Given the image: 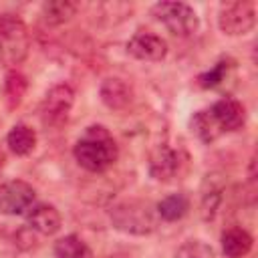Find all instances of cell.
Segmentation results:
<instances>
[{
    "label": "cell",
    "instance_id": "cell-1",
    "mask_svg": "<svg viewBox=\"0 0 258 258\" xmlns=\"http://www.w3.org/2000/svg\"><path fill=\"white\" fill-rule=\"evenodd\" d=\"M73 153L81 167L93 173H101L117 161L119 147L103 125H91L75 143Z\"/></svg>",
    "mask_w": 258,
    "mask_h": 258
},
{
    "label": "cell",
    "instance_id": "cell-2",
    "mask_svg": "<svg viewBox=\"0 0 258 258\" xmlns=\"http://www.w3.org/2000/svg\"><path fill=\"white\" fill-rule=\"evenodd\" d=\"M111 222L117 230L143 236L155 230L157 226V210L143 200H127L117 204L111 210Z\"/></svg>",
    "mask_w": 258,
    "mask_h": 258
},
{
    "label": "cell",
    "instance_id": "cell-3",
    "mask_svg": "<svg viewBox=\"0 0 258 258\" xmlns=\"http://www.w3.org/2000/svg\"><path fill=\"white\" fill-rule=\"evenodd\" d=\"M30 48L28 28L16 14L0 12V60L6 67L20 64Z\"/></svg>",
    "mask_w": 258,
    "mask_h": 258
},
{
    "label": "cell",
    "instance_id": "cell-4",
    "mask_svg": "<svg viewBox=\"0 0 258 258\" xmlns=\"http://www.w3.org/2000/svg\"><path fill=\"white\" fill-rule=\"evenodd\" d=\"M256 24V4L252 0H230L218 8V26L228 36L248 34Z\"/></svg>",
    "mask_w": 258,
    "mask_h": 258
},
{
    "label": "cell",
    "instance_id": "cell-5",
    "mask_svg": "<svg viewBox=\"0 0 258 258\" xmlns=\"http://www.w3.org/2000/svg\"><path fill=\"white\" fill-rule=\"evenodd\" d=\"M151 14L175 36H191L200 26L196 10L185 2H157Z\"/></svg>",
    "mask_w": 258,
    "mask_h": 258
},
{
    "label": "cell",
    "instance_id": "cell-6",
    "mask_svg": "<svg viewBox=\"0 0 258 258\" xmlns=\"http://www.w3.org/2000/svg\"><path fill=\"white\" fill-rule=\"evenodd\" d=\"M75 103V93L69 85H54L42 99L40 105V119L46 127L58 129L67 123L71 109Z\"/></svg>",
    "mask_w": 258,
    "mask_h": 258
},
{
    "label": "cell",
    "instance_id": "cell-7",
    "mask_svg": "<svg viewBox=\"0 0 258 258\" xmlns=\"http://www.w3.org/2000/svg\"><path fill=\"white\" fill-rule=\"evenodd\" d=\"M34 200V187L22 179H10L0 185V214L20 216L32 208Z\"/></svg>",
    "mask_w": 258,
    "mask_h": 258
},
{
    "label": "cell",
    "instance_id": "cell-8",
    "mask_svg": "<svg viewBox=\"0 0 258 258\" xmlns=\"http://www.w3.org/2000/svg\"><path fill=\"white\" fill-rule=\"evenodd\" d=\"M127 52L137 60L157 62L167 54V44L161 36L139 30L127 40Z\"/></svg>",
    "mask_w": 258,
    "mask_h": 258
},
{
    "label": "cell",
    "instance_id": "cell-9",
    "mask_svg": "<svg viewBox=\"0 0 258 258\" xmlns=\"http://www.w3.org/2000/svg\"><path fill=\"white\" fill-rule=\"evenodd\" d=\"M210 115L214 117L216 125L220 127V131H236L244 125L246 121V111H244V105L236 99H220L218 103L212 105L210 109Z\"/></svg>",
    "mask_w": 258,
    "mask_h": 258
},
{
    "label": "cell",
    "instance_id": "cell-10",
    "mask_svg": "<svg viewBox=\"0 0 258 258\" xmlns=\"http://www.w3.org/2000/svg\"><path fill=\"white\" fill-rule=\"evenodd\" d=\"M28 228L40 236H52L60 230V214L54 206H34L28 214Z\"/></svg>",
    "mask_w": 258,
    "mask_h": 258
},
{
    "label": "cell",
    "instance_id": "cell-11",
    "mask_svg": "<svg viewBox=\"0 0 258 258\" xmlns=\"http://www.w3.org/2000/svg\"><path fill=\"white\" fill-rule=\"evenodd\" d=\"M99 95H101V101L109 107V109H115V111H121L125 109L129 103H131V89L129 85L123 81V79H105L101 83V89H99Z\"/></svg>",
    "mask_w": 258,
    "mask_h": 258
},
{
    "label": "cell",
    "instance_id": "cell-12",
    "mask_svg": "<svg viewBox=\"0 0 258 258\" xmlns=\"http://www.w3.org/2000/svg\"><path fill=\"white\" fill-rule=\"evenodd\" d=\"M179 155L173 151V149H159L153 159H151V175L157 179V181H169L175 177V173L179 171Z\"/></svg>",
    "mask_w": 258,
    "mask_h": 258
},
{
    "label": "cell",
    "instance_id": "cell-13",
    "mask_svg": "<svg viewBox=\"0 0 258 258\" xmlns=\"http://www.w3.org/2000/svg\"><path fill=\"white\" fill-rule=\"evenodd\" d=\"M222 250L228 258H242L252 250V236L242 228H230L222 234Z\"/></svg>",
    "mask_w": 258,
    "mask_h": 258
},
{
    "label": "cell",
    "instance_id": "cell-14",
    "mask_svg": "<svg viewBox=\"0 0 258 258\" xmlns=\"http://www.w3.org/2000/svg\"><path fill=\"white\" fill-rule=\"evenodd\" d=\"M6 143L14 155H28L36 145V133L28 125H14L6 137Z\"/></svg>",
    "mask_w": 258,
    "mask_h": 258
},
{
    "label": "cell",
    "instance_id": "cell-15",
    "mask_svg": "<svg viewBox=\"0 0 258 258\" xmlns=\"http://www.w3.org/2000/svg\"><path fill=\"white\" fill-rule=\"evenodd\" d=\"M157 216L167 220V222H175V220H181L187 210H189V200L183 196V194H171L167 198H163L157 206Z\"/></svg>",
    "mask_w": 258,
    "mask_h": 258
},
{
    "label": "cell",
    "instance_id": "cell-16",
    "mask_svg": "<svg viewBox=\"0 0 258 258\" xmlns=\"http://www.w3.org/2000/svg\"><path fill=\"white\" fill-rule=\"evenodd\" d=\"M77 12V4L69 0H50L42 4V18L48 24H64Z\"/></svg>",
    "mask_w": 258,
    "mask_h": 258
},
{
    "label": "cell",
    "instance_id": "cell-17",
    "mask_svg": "<svg viewBox=\"0 0 258 258\" xmlns=\"http://www.w3.org/2000/svg\"><path fill=\"white\" fill-rule=\"evenodd\" d=\"M54 256L56 258H91V250L79 236L71 234V236L56 240Z\"/></svg>",
    "mask_w": 258,
    "mask_h": 258
},
{
    "label": "cell",
    "instance_id": "cell-18",
    "mask_svg": "<svg viewBox=\"0 0 258 258\" xmlns=\"http://www.w3.org/2000/svg\"><path fill=\"white\" fill-rule=\"evenodd\" d=\"M191 131L204 141V143H212L214 139L220 137V127L216 125L214 117L210 115V111H198L191 117Z\"/></svg>",
    "mask_w": 258,
    "mask_h": 258
},
{
    "label": "cell",
    "instance_id": "cell-19",
    "mask_svg": "<svg viewBox=\"0 0 258 258\" xmlns=\"http://www.w3.org/2000/svg\"><path fill=\"white\" fill-rule=\"evenodd\" d=\"M26 93V79L20 75V73H8L6 77V101H8V107L14 109L20 105L22 97Z\"/></svg>",
    "mask_w": 258,
    "mask_h": 258
},
{
    "label": "cell",
    "instance_id": "cell-20",
    "mask_svg": "<svg viewBox=\"0 0 258 258\" xmlns=\"http://www.w3.org/2000/svg\"><path fill=\"white\" fill-rule=\"evenodd\" d=\"M224 71H226V62H218L212 71H208V73L200 75V77H198V81H200V85H202L204 89L216 87V85H220V83H222V79H224Z\"/></svg>",
    "mask_w": 258,
    "mask_h": 258
},
{
    "label": "cell",
    "instance_id": "cell-21",
    "mask_svg": "<svg viewBox=\"0 0 258 258\" xmlns=\"http://www.w3.org/2000/svg\"><path fill=\"white\" fill-rule=\"evenodd\" d=\"M109 258H121V256H109Z\"/></svg>",
    "mask_w": 258,
    "mask_h": 258
}]
</instances>
